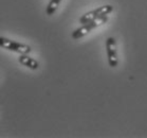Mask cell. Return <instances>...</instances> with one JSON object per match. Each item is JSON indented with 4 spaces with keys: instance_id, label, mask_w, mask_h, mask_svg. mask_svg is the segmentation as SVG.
Wrapping results in <instances>:
<instances>
[{
    "instance_id": "1",
    "label": "cell",
    "mask_w": 147,
    "mask_h": 138,
    "mask_svg": "<svg viewBox=\"0 0 147 138\" xmlns=\"http://www.w3.org/2000/svg\"><path fill=\"white\" fill-rule=\"evenodd\" d=\"M113 11V7L110 5V4H107V5H103V7H100L95 9L93 11H90L86 13L85 15L80 18V24H85L87 22H90L93 19H96V18H102V17L107 16L108 14L111 13Z\"/></svg>"
},
{
    "instance_id": "2",
    "label": "cell",
    "mask_w": 147,
    "mask_h": 138,
    "mask_svg": "<svg viewBox=\"0 0 147 138\" xmlns=\"http://www.w3.org/2000/svg\"><path fill=\"white\" fill-rule=\"evenodd\" d=\"M107 21H108V17L107 16L102 17V18H96V19H93L92 21L83 24L80 28H78V29H76V30L74 31L73 33H72V38H74V39H78V38H80V37L85 36L86 34H88L91 30H93V29L97 28L98 26L106 24Z\"/></svg>"
},
{
    "instance_id": "3",
    "label": "cell",
    "mask_w": 147,
    "mask_h": 138,
    "mask_svg": "<svg viewBox=\"0 0 147 138\" xmlns=\"http://www.w3.org/2000/svg\"><path fill=\"white\" fill-rule=\"evenodd\" d=\"M0 47L3 48V49H7L9 51L17 52L19 54H29L32 51L30 46L11 41L7 37H0Z\"/></svg>"
},
{
    "instance_id": "4",
    "label": "cell",
    "mask_w": 147,
    "mask_h": 138,
    "mask_svg": "<svg viewBox=\"0 0 147 138\" xmlns=\"http://www.w3.org/2000/svg\"><path fill=\"white\" fill-rule=\"evenodd\" d=\"M106 50H107L108 63L112 68L117 66V44L113 37H108L106 41Z\"/></svg>"
},
{
    "instance_id": "5",
    "label": "cell",
    "mask_w": 147,
    "mask_h": 138,
    "mask_svg": "<svg viewBox=\"0 0 147 138\" xmlns=\"http://www.w3.org/2000/svg\"><path fill=\"white\" fill-rule=\"evenodd\" d=\"M18 62L21 65H24L26 67L30 68L32 70H36L37 68L39 67V64L36 60H34L33 57L29 56L28 54H20V56L18 57Z\"/></svg>"
},
{
    "instance_id": "6",
    "label": "cell",
    "mask_w": 147,
    "mask_h": 138,
    "mask_svg": "<svg viewBox=\"0 0 147 138\" xmlns=\"http://www.w3.org/2000/svg\"><path fill=\"white\" fill-rule=\"evenodd\" d=\"M60 1L61 0H50V2L48 4L47 7V15L51 16V15H53L55 12H56L57 7L59 5Z\"/></svg>"
}]
</instances>
